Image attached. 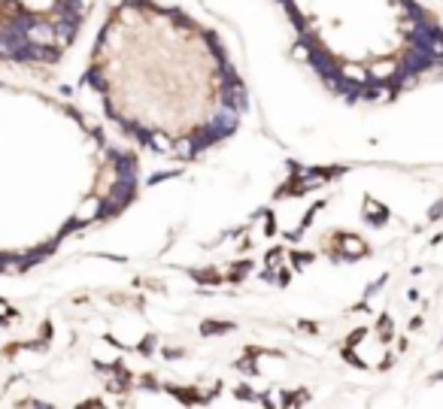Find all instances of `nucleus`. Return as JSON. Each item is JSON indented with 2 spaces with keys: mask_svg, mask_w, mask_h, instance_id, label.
<instances>
[]
</instances>
